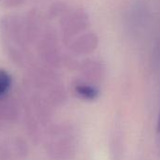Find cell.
I'll return each instance as SVG.
<instances>
[{
  "mask_svg": "<svg viewBox=\"0 0 160 160\" xmlns=\"http://www.w3.org/2000/svg\"><path fill=\"white\" fill-rule=\"evenodd\" d=\"M76 92L81 98L88 100H93L98 98V92L93 86L86 85V84H79L76 86Z\"/></svg>",
  "mask_w": 160,
  "mask_h": 160,
  "instance_id": "obj_1",
  "label": "cell"
},
{
  "mask_svg": "<svg viewBox=\"0 0 160 160\" xmlns=\"http://www.w3.org/2000/svg\"><path fill=\"white\" fill-rule=\"evenodd\" d=\"M158 132H160V110L159 113H158Z\"/></svg>",
  "mask_w": 160,
  "mask_h": 160,
  "instance_id": "obj_3",
  "label": "cell"
},
{
  "mask_svg": "<svg viewBox=\"0 0 160 160\" xmlns=\"http://www.w3.org/2000/svg\"><path fill=\"white\" fill-rule=\"evenodd\" d=\"M11 79L9 75L4 70H0V98L5 97V94L9 89Z\"/></svg>",
  "mask_w": 160,
  "mask_h": 160,
  "instance_id": "obj_2",
  "label": "cell"
}]
</instances>
